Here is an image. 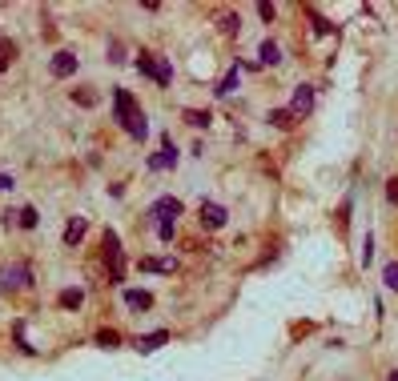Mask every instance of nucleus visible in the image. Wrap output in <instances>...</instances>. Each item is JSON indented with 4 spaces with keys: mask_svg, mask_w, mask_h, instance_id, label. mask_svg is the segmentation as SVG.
<instances>
[{
    "mask_svg": "<svg viewBox=\"0 0 398 381\" xmlns=\"http://www.w3.org/2000/svg\"><path fill=\"white\" fill-rule=\"evenodd\" d=\"M97 345L101 349H117V345H121V333L117 329H97Z\"/></svg>",
    "mask_w": 398,
    "mask_h": 381,
    "instance_id": "13",
    "label": "nucleus"
},
{
    "mask_svg": "<svg viewBox=\"0 0 398 381\" xmlns=\"http://www.w3.org/2000/svg\"><path fill=\"white\" fill-rule=\"evenodd\" d=\"M81 237H85V221L73 217V221L64 225V245H81Z\"/></svg>",
    "mask_w": 398,
    "mask_h": 381,
    "instance_id": "9",
    "label": "nucleus"
},
{
    "mask_svg": "<svg viewBox=\"0 0 398 381\" xmlns=\"http://www.w3.org/2000/svg\"><path fill=\"white\" fill-rule=\"evenodd\" d=\"M258 57H261V64H278L282 61V49H278L274 40H266V45L258 49Z\"/></svg>",
    "mask_w": 398,
    "mask_h": 381,
    "instance_id": "12",
    "label": "nucleus"
},
{
    "mask_svg": "<svg viewBox=\"0 0 398 381\" xmlns=\"http://www.w3.org/2000/svg\"><path fill=\"white\" fill-rule=\"evenodd\" d=\"M21 225H25V229H37V209H33V205L21 209Z\"/></svg>",
    "mask_w": 398,
    "mask_h": 381,
    "instance_id": "20",
    "label": "nucleus"
},
{
    "mask_svg": "<svg viewBox=\"0 0 398 381\" xmlns=\"http://www.w3.org/2000/svg\"><path fill=\"white\" fill-rule=\"evenodd\" d=\"M386 201H390V205H398V177H390V181H386Z\"/></svg>",
    "mask_w": 398,
    "mask_h": 381,
    "instance_id": "21",
    "label": "nucleus"
},
{
    "mask_svg": "<svg viewBox=\"0 0 398 381\" xmlns=\"http://www.w3.org/2000/svg\"><path fill=\"white\" fill-rule=\"evenodd\" d=\"M81 301H85L81 289H61V297H57V305L61 309H81Z\"/></svg>",
    "mask_w": 398,
    "mask_h": 381,
    "instance_id": "11",
    "label": "nucleus"
},
{
    "mask_svg": "<svg viewBox=\"0 0 398 381\" xmlns=\"http://www.w3.org/2000/svg\"><path fill=\"white\" fill-rule=\"evenodd\" d=\"M133 97H129V93H125V88H117V93H113V121L117 124H125L129 121V117H133Z\"/></svg>",
    "mask_w": 398,
    "mask_h": 381,
    "instance_id": "3",
    "label": "nucleus"
},
{
    "mask_svg": "<svg viewBox=\"0 0 398 381\" xmlns=\"http://www.w3.org/2000/svg\"><path fill=\"white\" fill-rule=\"evenodd\" d=\"M390 381H398V369H390Z\"/></svg>",
    "mask_w": 398,
    "mask_h": 381,
    "instance_id": "26",
    "label": "nucleus"
},
{
    "mask_svg": "<svg viewBox=\"0 0 398 381\" xmlns=\"http://www.w3.org/2000/svg\"><path fill=\"white\" fill-rule=\"evenodd\" d=\"M149 217H157V225H177V217H181V201L177 197H161L149 209Z\"/></svg>",
    "mask_w": 398,
    "mask_h": 381,
    "instance_id": "1",
    "label": "nucleus"
},
{
    "mask_svg": "<svg viewBox=\"0 0 398 381\" xmlns=\"http://www.w3.org/2000/svg\"><path fill=\"white\" fill-rule=\"evenodd\" d=\"M382 281H386V289H398V261H390L382 269Z\"/></svg>",
    "mask_w": 398,
    "mask_h": 381,
    "instance_id": "18",
    "label": "nucleus"
},
{
    "mask_svg": "<svg viewBox=\"0 0 398 381\" xmlns=\"http://www.w3.org/2000/svg\"><path fill=\"white\" fill-rule=\"evenodd\" d=\"M73 100H76V105H85V109H93V105H97L101 97H97V93H93V88L85 85V88H73Z\"/></svg>",
    "mask_w": 398,
    "mask_h": 381,
    "instance_id": "14",
    "label": "nucleus"
},
{
    "mask_svg": "<svg viewBox=\"0 0 398 381\" xmlns=\"http://www.w3.org/2000/svg\"><path fill=\"white\" fill-rule=\"evenodd\" d=\"M270 121H274L278 129H290V124H294V112H290V109H274V112H270Z\"/></svg>",
    "mask_w": 398,
    "mask_h": 381,
    "instance_id": "17",
    "label": "nucleus"
},
{
    "mask_svg": "<svg viewBox=\"0 0 398 381\" xmlns=\"http://www.w3.org/2000/svg\"><path fill=\"white\" fill-rule=\"evenodd\" d=\"M258 13H261V20H274L278 8H274V4H258Z\"/></svg>",
    "mask_w": 398,
    "mask_h": 381,
    "instance_id": "24",
    "label": "nucleus"
},
{
    "mask_svg": "<svg viewBox=\"0 0 398 381\" xmlns=\"http://www.w3.org/2000/svg\"><path fill=\"white\" fill-rule=\"evenodd\" d=\"M165 341H169V333L157 329V333H149V337H141L137 349H141V353H153V349H157V345H165Z\"/></svg>",
    "mask_w": 398,
    "mask_h": 381,
    "instance_id": "10",
    "label": "nucleus"
},
{
    "mask_svg": "<svg viewBox=\"0 0 398 381\" xmlns=\"http://www.w3.org/2000/svg\"><path fill=\"white\" fill-rule=\"evenodd\" d=\"M201 225H205V229H222L225 225V209L222 205H213V201H201Z\"/></svg>",
    "mask_w": 398,
    "mask_h": 381,
    "instance_id": "5",
    "label": "nucleus"
},
{
    "mask_svg": "<svg viewBox=\"0 0 398 381\" xmlns=\"http://www.w3.org/2000/svg\"><path fill=\"white\" fill-rule=\"evenodd\" d=\"M13 57H16V45H13V40H0V73L13 64Z\"/></svg>",
    "mask_w": 398,
    "mask_h": 381,
    "instance_id": "15",
    "label": "nucleus"
},
{
    "mask_svg": "<svg viewBox=\"0 0 398 381\" xmlns=\"http://www.w3.org/2000/svg\"><path fill=\"white\" fill-rule=\"evenodd\" d=\"M310 109H314V88L310 85H298V88H294V105H290V112H294V117H306Z\"/></svg>",
    "mask_w": 398,
    "mask_h": 381,
    "instance_id": "4",
    "label": "nucleus"
},
{
    "mask_svg": "<svg viewBox=\"0 0 398 381\" xmlns=\"http://www.w3.org/2000/svg\"><path fill=\"white\" fill-rule=\"evenodd\" d=\"M76 73V57L73 52H57L52 57V76H73Z\"/></svg>",
    "mask_w": 398,
    "mask_h": 381,
    "instance_id": "6",
    "label": "nucleus"
},
{
    "mask_svg": "<svg viewBox=\"0 0 398 381\" xmlns=\"http://www.w3.org/2000/svg\"><path fill=\"white\" fill-rule=\"evenodd\" d=\"M237 25H241L237 16H222V33H237Z\"/></svg>",
    "mask_w": 398,
    "mask_h": 381,
    "instance_id": "23",
    "label": "nucleus"
},
{
    "mask_svg": "<svg viewBox=\"0 0 398 381\" xmlns=\"http://www.w3.org/2000/svg\"><path fill=\"white\" fill-rule=\"evenodd\" d=\"M125 133H129V136H137V141H141V136H145V133H149V124H145V112H133V117H129V121H125Z\"/></svg>",
    "mask_w": 398,
    "mask_h": 381,
    "instance_id": "7",
    "label": "nucleus"
},
{
    "mask_svg": "<svg viewBox=\"0 0 398 381\" xmlns=\"http://www.w3.org/2000/svg\"><path fill=\"white\" fill-rule=\"evenodd\" d=\"M0 189H13V177H4V172H0Z\"/></svg>",
    "mask_w": 398,
    "mask_h": 381,
    "instance_id": "25",
    "label": "nucleus"
},
{
    "mask_svg": "<svg viewBox=\"0 0 398 381\" xmlns=\"http://www.w3.org/2000/svg\"><path fill=\"white\" fill-rule=\"evenodd\" d=\"M125 305H129V309H149L153 297L145 293V289H125Z\"/></svg>",
    "mask_w": 398,
    "mask_h": 381,
    "instance_id": "8",
    "label": "nucleus"
},
{
    "mask_svg": "<svg viewBox=\"0 0 398 381\" xmlns=\"http://www.w3.org/2000/svg\"><path fill=\"white\" fill-rule=\"evenodd\" d=\"M186 121L193 124V129H205V124H210L213 117H210V112H201V109H186Z\"/></svg>",
    "mask_w": 398,
    "mask_h": 381,
    "instance_id": "16",
    "label": "nucleus"
},
{
    "mask_svg": "<svg viewBox=\"0 0 398 381\" xmlns=\"http://www.w3.org/2000/svg\"><path fill=\"white\" fill-rule=\"evenodd\" d=\"M234 88H237V69H229V73L222 76V85H217V93L225 97V93H234Z\"/></svg>",
    "mask_w": 398,
    "mask_h": 381,
    "instance_id": "19",
    "label": "nucleus"
},
{
    "mask_svg": "<svg viewBox=\"0 0 398 381\" xmlns=\"http://www.w3.org/2000/svg\"><path fill=\"white\" fill-rule=\"evenodd\" d=\"M174 233H177V225H157V237L161 241H174Z\"/></svg>",
    "mask_w": 398,
    "mask_h": 381,
    "instance_id": "22",
    "label": "nucleus"
},
{
    "mask_svg": "<svg viewBox=\"0 0 398 381\" xmlns=\"http://www.w3.org/2000/svg\"><path fill=\"white\" fill-rule=\"evenodd\" d=\"M28 265H16V269H0V289H28Z\"/></svg>",
    "mask_w": 398,
    "mask_h": 381,
    "instance_id": "2",
    "label": "nucleus"
}]
</instances>
